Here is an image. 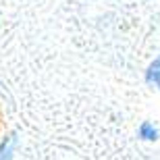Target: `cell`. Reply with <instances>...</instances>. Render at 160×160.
<instances>
[{
    "label": "cell",
    "instance_id": "3",
    "mask_svg": "<svg viewBox=\"0 0 160 160\" xmlns=\"http://www.w3.org/2000/svg\"><path fill=\"white\" fill-rule=\"evenodd\" d=\"M12 146H15V135H8L4 143L0 146V160H11L12 156Z\"/></svg>",
    "mask_w": 160,
    "mask_h": 160
},
{
    "label": "cell",
    "instance_id": "1",
    "mask_svg": "<svg viewBox=\"0 0 160 160\" xmlns=\"http://www.w3.org/2000/svg\"><path fill=\"white\" fill-rule=\"evenodd\" d=\"M137 135L142 137V139H148V142H152V139H156V137H158V129H156L152 123L143 121V123L139 125V129H137Z\"/></svg>",
    "mask_w": 160,
    "mask_h": 160
},
{
    "label": "cell",
    "instance_id": "2",
    "mask_svg": "<svg viewBox=\"0 0 160 160\" xmlns=\"http://www.w3.org/2000/svg\"><path fill=\"white\" fill-rule=\"evenodd\" d=\"M148 81L150 83H154L156 88L160 89V56L150 65V69H148Z\"/></svg>",
    "mask_w": 160,
    "mask_h": 160
}]
</instances>
